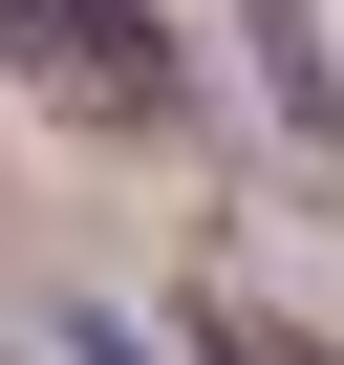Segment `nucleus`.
Segmentation results:
<instances>
[{"mask_svg":"<svg viewBox=\"0 0 344 365\" xmlns=\"http://www.w3.org/2000/svg\"><path fill=\"white\" fill-rule=\"evenodd\" d=\"M0 22H44V65L86 86V108H151L172 65H151V0H0Z\"/></svg>","mask_w":344,"mask_h":365,"instance_id":"obj_1","label":"nucleus"}]
</instances>
